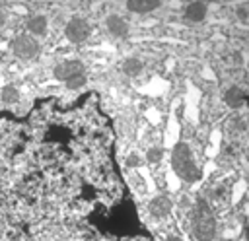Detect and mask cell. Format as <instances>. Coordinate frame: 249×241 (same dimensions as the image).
Instances as JSON below:
<instances>
[{"label":"cell","mask_w":249,"mask_h":241,"mask_svg":"<svg viewBox=\"0 0 249 241\" xmlns=\"http://www.w3.org/2000/svg\"><path fill=\"white\" fill-rule=\"evenodd\" d=\"M123 72L126 76H138L142 72V62L138 58H126L123 62Z\"/></svg>","instance_id":"cell-13"},{"label":"cell","mask_w":249,"mask_h":241,"mask_svg":"<svg viewBox=\"0 0 249 241\" xmlns=\"http://www.w3.org/2000/svg\"><path fill=\"white\" fill-rule=\"evenodd\" d=\"M12 47V52L18 56V58H23V60H29L33 56H37L39 52V43L35 37H31L29 33H23V35H18L12 39L10 43Z\"/></svg>","instance_id":"cell-5"},{"label":"cell","mask_w":249,"mask_h":241,"mask_svg":"<svg viewBox=\"0 0 249 241\" xmlns=\"http://www.w3.org/2000/svg\"><path fill=\"white\" fill-rule=\"evenodd\" d=\"M169 210H171V202H169L165 196H158V198H154V200L150 202V214L156 216V218L167 216Z\"/></svg>","instance_id":"cell-11"},{"label":"cell","mask_w":249,"mask_h":241,"mask_svg":"<svg viewBox=\"0 0 249 241\" xmlns=\"http://www.w3.org/2000/svg\"><path fill=\"white\" fill-rule=\"evenodd\" d=\"M224 99H226L228 107H231V109H239V107L245 103V91L233 86V87H230V89L226 91Z\"/></svg>","instance_id":"cell-12"},{"label":"cell","mask_w":249,"mask_h":241,"mask_svg":"<svg viewBox=\"0 0 249 241\" xmlns=\"http://www.w3.org/2000/svg\"><path fill=\"white\" fill-rule=\"evenodd\" d=\"M0 97H2V101L6 105H12V103H16L19 99V91L14 86H4L2 91H0Z\"/></svg>","instance_id":"cell-14"},{"label":"cell","mask_w":249,"mask_h":241,"mask_svg":"<svg viewBox=\"0 0 249 241\" xmlns=\"http://www.w3.org/2000/svg\"><path fill=\"white\" fill-rule=\"evenodd\" d=\"M27 31H29V35L31 37H41V35H45L47 33V27H49V23H47V17L45 16H41V14H37V16H31V17H27Z\"/></svg>","instance_id":"cell-8"},{"label":"cell","mask_w":249,"mask_h":241,"mask_svg":"<svg viewBox=\"0 0 249 241\" xmlns=\"http://www.w3.org/2000/svg\"><path fill=\"white\" fill-rule=\"evenodd\" d=\"M91 93L0 122V241H124L140 233Z\"/></svg>","instance_id":"cell-1"},{"label":"cell","mask_w":249,"mask_h":241,"mask_svg":"<svg viewBox=\"0 0 249 241\" xmlns=\"http://www.w3.org/2000/svg\"><path fill=\"white\" fill-rule=\"evenodd\" d=\"M167 241H181V239H179V237H169Z\"/></svg>","instance_id":"cell-16"},{"label":"cell","mask_w":249,"mask_h":241,"mask_svg":"<svg viewBox=\"0 0 249 241\" xmlns=\"http://www.w3.org/2000/svg\"><path fill=\"white\" fill-rule=\"evenodd\" d=\"M160 0H128L126 2V8L134 14H148V12H154L156 8H160Z\"/></svg>","instance_id":"cell-10"},{"label":"cell","mask_w":249,"mask_h":241,"mask_svg":"<svg viewBox=\"0 0 249 241\" xmlns=\"http://www.w3.org/2000/svg\"><path fill=\"white\" fill-rule=\"evenodd\" d=\"M160 157H161V150H160V148H156V150H150V152H148V159H150V161H158Z\"/></svg>","instance_id":"cell-15"},{"label":"cell","mask_w":249,"mask_h":241,"mask_svg":"<svg viewBox=\"0 0 249 241\" xmlns=\"http://www.w3.org/2000/svg\"><path fill=\"white\" fill-rule=\"evenodd\" d=\"M193 233L198 241H212L216 235V220L206 202L198 200L193 212Z\"/></svg>","instance_id":"cell-2"},{"label":"cell","mask_w":249,"mask_h":241,"mask_svg":"<svg viewBox=\"0 0 249 241\" xmlns=\"http://www.w3.org/2000/svg\"><path fill=\"white\" fill-rule=\"evenodd\" d=\"M64 35L72 43H82V41H86L89 37V25L82 17H72L64 27Z\"/></svg>","instance_id":"cell-6"},{"label":"cell","mask_w":249,"mask_h":241,"mask_svg":"<svg viewBox=\"0 0 249 241\" xmlns=\"http://www.w3.org/2000/svg\"><path fill=\"white\" fill-rule=\"evenodd\" d=\"M171 165L175 169V173L185 179V181H196L200 177L198 167L195 165V159L191 155V150L187 148V144H177L173 154H171Z\"/></svg>","instance_id":"cell-4"},{"label":"cell","mask_w":249,"mask_h":241,"mask_svg":"<svg viewBox=\"0 0 249 241\" xmlns=\"http://www.w3.org/2000/svg\"><path fill=\"white\" fill-rule=\"evenodd\" d=\"M206 12H208V8H206L204 2H191V4L185 6V19L195 21V23L202 21L206 17Z\"/></svg>","instance_id":"cell-7"},{"label":"cell","mask_w":249,"mask_h":241,"mask_svg":"<svg viewBox=\"0 0 249 241\" xmlns=\"http://www.w3.org/2000/svg\"><path fill=\"white\" fill-rule=\"evenodd\" d=\"M105 25H107L109 33L115 35V37H124V35L128 33V23H126L121 16H117V14L109 16L107 21H105Z\"/></svg>","instance_id":"cell-9"},{"label":"cell","mask_w":249,"mask_h":241,"mask_svg":"<svg viewBox=\"0 0 249 241\" xmlns=\"http://www.w3.org/2000/svg\"><path fill=\"white\" fill-rule=\"evenodd\" d=\"M53 74L56 80H60L72 91L80 89L86 84V70H84V64L78 60H64V62L56 64Z\"/></svg>","instance_id":"cell-3"}]
</instances>
